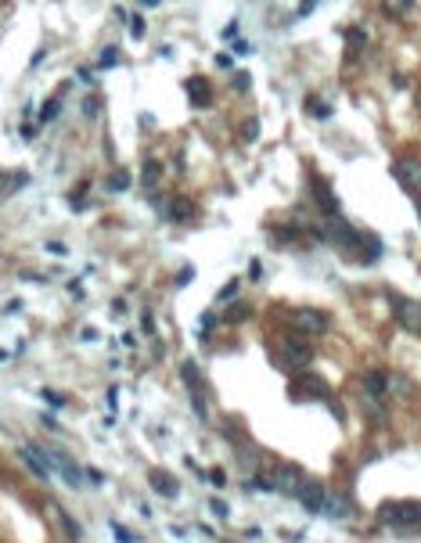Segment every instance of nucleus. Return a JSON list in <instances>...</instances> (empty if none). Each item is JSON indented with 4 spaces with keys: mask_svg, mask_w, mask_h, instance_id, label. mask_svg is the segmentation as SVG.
Instances as JSON below:
<instances>
[{
    "mask_svg": "<svg viewBox=\"0 0 421 543\" xmlns=\"http://www.w3.org/2000/svg\"><path fill=\"white\" fill-rule=\"evenodd\" d=\"M18 454H22V461L29 464V471H33L40 482H47V475H51V471H47V461H44V454H40L37 446H22Z\"/></svg>",
    "mask_w": 421,
    "mask_h": 543,
    "instance_id": "8",
    "label": "nucleus"
},
{
    "mask_svg": "<svg viewBox=\"0 0 421 543\" xmlns=\"http://www.w3.org/2000/svg\"><path fill=\"white\" fill-rule=\"evenodd\" d=\"M58 112H62V98H51V101L40 108V123H51V119H54Z\"/></svg>",
    "mask_w": 421,
    "mask_h": 543,
    "instance_id": "21",
    "label": "nucleus"
},
{
    "mask_svg": "<svg viewBox=\"0 0 421 543\" xmlns=\"http://www.w3.org/2000/svg\"><path fill=\"white\" fill-rule=\"evenodd\" d=\"M306 112H310V115H324V119L332 115V108H328V105H320V101H313V98L306 101Z\"/></svg>",
    "mask_w": 421,
    "mask_h": 543,
    "instance_id": "25",
    "label": "nucleus"
},
{
    "mask_svg": "<svg viewBox=\"0 0 421 543\" xmlns=\"http://www.w3.org/2000/svg\"><path fill=\"white\" fill-rule=\"evenodd\" d=\"M213 511H216V515H220V518H227V515H231V507H227L224 500H213Z\"/></svg>",
    "mask_w": 421,
    "mask_h": 543,
    "instance_id": "31",
    "label": "nucleus"
},
{
    "mask_svg": "<svg viewBox=\"0 0 421 543\" xmlns=\"http://www.w3.org/2000/svg\"><path fill=\"white\" fill-rule=\"evenodd\" d=\"M22 137L33 140V137H37V126H33V123H25V126H22Z\"/></svg>",
    "mask_w": 421,
    "mask_h": 543,
    "instance_id": "37",
    "label": "nucleus"
},
{
    "mask_svg": "<svg viewBox=\"0 0 421 543\" xmlns=\"http://www.w3.org/2000/svg\"><path fill=\"white\" fill-rule=\"evenodd\" d=\"M58 518H62V522H65V532H69L72 539H79V525H76V522H72V518L65 515V511H62V507H58Z\"/></svg>",
    "mask_w": 421,
    "mask_h": 543,
    "instance_id": "24",
    "label": "nucleus"
},
{
    "mask_svg": "<svg viewBox=\"0 0 421 543\" xmlns=\"http://www.w3.org/2000/svg\"><path fill=\"white\" fill-rule=\"evenodd\" d=\"M44 400L54 403V407H62V396H58V392H51V388H44Z\"/></svg>",
    "mask_w": 421,
    "mask_h": 543,
    "instance_id": "32",
    "label": "nucleus"
},
{
    "mask_svg": "<svg viewBox=\"0 0 421 543\" xmlns=\"http://www.w3.org/2000/svg\"><path fill=\"white\" fill-rule=\"evenodd\" d=\"M209 478H213V486H224V482H227V475L220 468H213V475H209Z\"/></svg>",
    "mask_w": 421,
    "mask_h": 543,
    "instance_id": "34",
    "label": "nucleus"
},
{
    "mask_svg": "<svg viewBox=\"0 0 421 543\" xmlns=\"http://www.w3.org/2000/svg\"><path fill=\"white\" fill-rule=\"evenodd\" d=\"M184 90L191 94V105H195V108H205L209 101H213V90H209V83L198 79V76H191V79L184 83Z\"/></svg>",
    "mask_w": 421,
    "mask_h": 543,
    "instance_id": "9",
    "label": "nucleus"
},
{
    "mask_svg": "<svg viewBox=\"0 0 421 543\" xmlns=\"http://www.w3.org/2000/svg\"><path fill=\"white\" fill-rule=\"evenodd\" d=\"M270 478H274V486H278V490H292V493H299V486H303V478H299L295 468H278Z\"/></svg>",
    "mask_w": 421,
    "mask_h": 543,
    "instance_id": "14",
    "label": "nucleus"
},
{
    "mask_svg": "<svg viewBox=\"0 0 421 543\" xmlns=\"http://www.w3.org/2000/svg\"><path fill=\"white\" fill-rule=\"evenodd\" d=\"M417 112H421V94H417Z\"/></svg>",
    "mask_w": 421,
    "mask_h": 543,
    "instance_id": "38",
    "label": "nucleus"
},
{
    "mask_svg": "<svg viewBox=\"0 0 421 543\" xmlns=\"http://www.w3.org/2000/svg\"><path fill=\"white\" fill-rule=\"evenodd\" d=\"M292 327H299L303 335H324V331H328V317H324L320 310L303 306V310L292 313Z\"/></svg>",
    "mask_w": 421,
    "mask_h": 543,
    "instance_id": "4",
    "label": "nucleus"
},
{
    "mask_svg": "<svg viewBox=\"0 0 421 543\" xmlns=\"http://www.w3.org/2000/svg\"><path fill=\"white\" fill-rule=\"evenodd\" d=\"M382 256V245H378V237H368V259H378Z\"/></svg>",
    "mask_w": 421,
    "mask_h": 543,
    "instance_id": "26",
    "label": "nucleus"
},
{
    "mask_svg": "<svg viewBox=\"0 0 421 543\" xmlns=\"http://www.w3.org/2000/svg\"><path fill=\"white\" fill-rule=\"evenodd\" d=\"M112 532H115V539H119V543H130V532H127L123 525H112Z\"/></svg>",
    "mask_w": 421,
    "mask_h": 543,
    "instance_id": "29",
    "label": "nucleus"
},
{
    "mask_svg": "<svg viewBox=\"0 0 421 543\" xmlns=\"http://www.w3.org/2000/svg\"><path fill=\"white\" fill-rule=\"evenodd\" d=\"M44 461H51L54 468H58V475H62L72 490H79L83 486V475H79V468H76V461L65 454V450H58V446H51L47 454H44Z\"/></svg>",
    "mask_w": 421,
    "mask_h": 543,
    "instance_id": "3",
    "label": "nucleus"
},
{
    "mask_svg": "<svg viewBox=\"0 0 421 543\" xmlns=\"http://www.w3.org/2000/svg\"><path fill=\"white\" fill-rule=\"evenodd\" d=\"M119 62H123V58H119V51H115V47H105L98 65H101V69H112V65H119Z\"/></svg>",
    "mask_w": 421,
    "mask_h": 543,
    "instance_id": "22",
    "label": "nucleus"
},
{
    "mask_svg": "<svg viewBox=\"0 0 421 543\" xmlns=\"http://www.w3.org/2000/svg\"><path fill=\"white\" fill-rule=\"evenodd\" d=\"M324 515H332V518H349V515H353V504H349L342 493H332V497H324Z\"/></svg>",
    "mask_w": 421,
    "mask_h": 543,
    "instance_id": "13",
    "label": "nucleus"
},
{
    "mask_svg": "<svg viewBox=\"0 0 421 543\" xmlns=\"http://www.w3.org/2000/svg\"><path fill=\"white\" fill-rule=\"evenodd\" d=\"M249 274H252V277H263V263H259V259H252V266H249Z\"/></svg>",
    "mask_w": 421,
    "mask_h": 543,
    "instance_id": "35",
    "label": "nucleus"
},
{
    "mask_svg": "<svg viewBox=\"0 0 421 543\" xmlns=\"http://www.w3.org/2000/svg\"><path fill=\"white\" fill-rule=\"evenodd\" d=\"M130 33H134V37H144V18H134V22H130Z\"/></svg>",
    "mask_w": 421,
    "mask_h": 543,
    "instance_id": "30",
    "label": "nucleus"
},
{
    "mask_svg": "<svg viewBox=\"0 0 421 543\" xmlns=\"http://www.w3.org/2000/svg\"><path fill=\"white\" fill-rule=\"evenodd\" d=\"M238 292V281H231V284H224V292H220V303H231V295Z\"/></svg>",
    "mask_w": 421,
    "mask_h": 543,
    "instance_id": "28",
    "label": "nucleus"
},
{
    "mask_svg": "<svg viewBox=\"0 0 421 543\" xmlns=\"http://www.w3.org/2000/svg\"><path fill=\"white\" fill-rule=\"evenodd\" d=\"M127 188H130V173L127 169H115L108 176V191H127Z\"/></svg>",
    "mask_w": 421,
    "mask_h": 543,
    "instance_id": "20",
    "label": "nucleus"
},
{
    "mask_svg": "<svg viewBox=\"0 0 421 543\" xmlns=\"http://www.w3.org/2000/svg\"><path fill=\"white\" fill-rule=\"evenodd\" d=\"M169 216H173V220H191V216H195V202L184 198V195H176V198L169 202Z\"/></svg>",
    "mask_w": 421,
    "mask_h": 543,
    "instance_id": "16",
    "label": "nucleus"
},
{
    "mask_svg": "<svg viewBox=\"0 0 421 543\" xmlns=\"http://www.w3.org/2000/svg\"><path fill=\"white\" fill-rule=\"evenodd\" d=\"M393 310H396L400 320H407L410 331H421V310L410 303V299H393Z\"/></svg>",
    "mask_w": 421,
    "mask_h": 543,
    "instance_id": "10",
    "label": "nucleus"
},
{
    "mask_svg": "<svg viewBox=\"0 0 421 543\" xmlns=\"http://www.w3.org/2000/svg\"><path fill=\"white\" fill-rule=\"evenodd\" d=\"M249 317V306H234L231 313H227V320H245Z\"/></svg>",
    "mask_w": 421,
    "mask_h": 543,
    "instance_id": "27",
    "label": "nucleus"
},
{
    "mask_svg": "<svg viewBox=\"0 0 421 543\" xmlns=\"http://www.w3.org/2000/svg\"><path fill=\"white\" fill-rule=\"evenodd\" d=\"M310 360H313V349H310L306 339H299V335H288V339H285V364H288L292 371H306Z\"/></svg>",
    "mask_w": 421,
    "mask_h": 543,
    "instance_id": "2",
    "label": "nucleus"
},
{
    "mask_svg": "<svg viewBox=\"0 0 421 543\" xmlns=\"http://www.w3.org/2000/svg\"><path fill=\"white\" fill-rule=\"evenodd\" d=\"M299 500H303V507L310 511V515H317V511H324V486L320 482H303V486H299V493H295Z\"/></svg>",
    "mask_w": 421,
    "mask_h": 543,
    "instance_id": "5",
    "label": "nucleus"
},
{
    "mask_svg": "<svg viewBox=\"0 0 421 543\" xmlns=\"http://www.w3.org/2000/svg\"><path fill=\"white\" fill-rule=\"evenodd\" d=\"M382 522H389V525H417L421 522V507L414 504V500H389V504H382Z\"/></svg>",
    "mask_w": 421,
    "mask_h": 543,
    "instance_id": "1",
    "label": "nucleus"
},
{
    "mask_svg": "<svg viewBox=\"0 0 421 543\" xmlns=\"http://www.w3.org/2000/svg\"><path fill=\"white\" fill-rule=\"evenodd\" d=\"M148 482H152V490L159 493V497H166V500H173L176 497V478H169L166 471H148Z\"/></svg>",
    "mask_w": 421,
    "mask_h": 543,
    "instance_id": "12",
    "label": "nucleus"
},
{
    "mask_svg": "<svg viewBox=\"0 0 421 543\" xmlns=\"http://www.w3.org/2000/svg\"><path fill=\"white\" fill-rule=\"evenodd\" d=\"M382 11H385L389 18H407V15L414 11V4H410V0H403V4H400V0H385Z\"/></svg>",
    "mask_w": 421,
    "mask_h": 543,
    "instance_id": "18",
    "label": "nucleus"
},
{
    "mask_svg": "<svg viewBox=\"0 0 421 543\" xmlns=\"http://www.w3.org/2000/svg\"><path fill=\"white\" fill-rule=\"evenodd\" d=\"M328 234H332V237H335V245H342V249H356V245H360V234H356L349 223H342L339 216L328 220Z\"/></svg>",
    "mask_w": 421,
    "mask_h": 543,
    "instance_id": "6",
    "label": "nucleus"
},
{
    "mask_svg": "<svg viewBox=\"0 0 421 543\" xmlns=\"http://www.w3.org/2000/svg\"><path fill=\"white\" fill-rule=\"evenodd\" d=\"M364 47H368V33H364V29H360V25L346 29V51H349V54H360Z\"/></svg>",
    "mask_w": 421,
    "mask_h": 543,
    "instance_id": "17",
    "label": "nucleus"
},
{
    "mask_svg": "<svg viewBox=\"0 0 421 543\" xmlns=\"http://www.w3.org/2000/svg\"><path fill=\"white\" fill-rule=\"evenodd\" d=\"M234 86H238V90H249V76L238 72V76H234Z\"/></svg>",
    "mask_w": 421,
    "mask_h": 543,
    "instance_id": "33",
    "label": "nucleus"
},
{
    "mask_svg": "<svg viewBox=\"0 0 421 543\" xmlns=\"http://www.w3.org/2000/svg\"><path fill=\"white\" fill-rule=\"evenodd\" d=\"M364 388L371 392V396H385V374H378V371H371V374H364Z\"/></svg>",
    "mask_w": 421,
    "mask_h": 543,
    "instance_id": "19",
    "label": "nucleus"
},
{
    "mask_svg": "<svg viewBox=\"0 0 421 543\" xmlns=\"http://www.w3.org/2000/svg\"><path fill=\"white\" fill-rule=\"evenodd\" d=\"M313 198L324 205V213H328V220L332 216H339V198L332 195V188L324 184V180H313Z\"/></svg>",
    "mask_w": 421,
    "mask_h": 543,
    "instance_id": "11",
    "label": "nucleus"
},
{
    "mask_svg": "<svg viewBox=\"0 0 421 543\" xmlns=\"http://www.w3.org/2000/svg\"><path fill=\"white\" fill-rule=\"evenodd\" d=\"M393 176L396 180H403L407 188H421V159H400L396 166H393Z\"/></svg>",
    "mask_w": 421,
    "mask_h": 543,
    "instance_id": "7",
    "label": "nucleus"
},
{
    "mask_svg": "<svg viewBox=\"0 0 421 543\" xmlns=\"http://www.w3.org/2000/svg\"><path fill=\"white\" fill-rule=\"evenodd\" d=\"M198 324H202V331H209V327H213L216 320H213V313H202V320H198Z\"/></svg>",
    "mask_w": 421,
    "mask_h": 543,
    "instance_id": "36",
    "label": "nucleus"
},
{
    "mask_svg": "<svg viewBox=\"0 0 421 543\" xmlns=\"http://www.w3.org/2000/svg\"><path fill=\"white\" fill-rule=\"evenodd\" d=\"M159 180H162V166H159V159H148L144 169H141V184H144L148 191H155V188H159Z\"/></svg>",
    "mask_w": 421,
    "mask_h": 543,
    "instance_id": "15",
    "label": "nucleus"
},
{
    "mask_svg": "<svg viewBox=\"0 0 421 543\" xmlns=\"http://www.w3.org/2000/svg\"><path fill=\"white\" fill-rule=\"evenodd\" d=\"M259 137V119H245V130H242V140H256Z\"/></svg>",
    "mask_w": 421,
    "mask_h": 543,
    "instance_id": "23",
    "label": "nucleus"
}]
</instances>
